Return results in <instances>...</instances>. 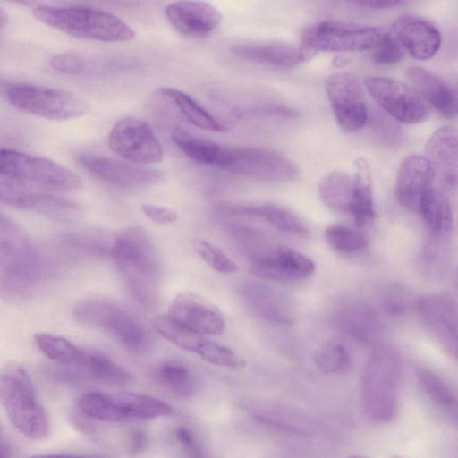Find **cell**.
I'll return each mask as SVG.
<instances>
[{
  "mask_svg": "<svg viewBox=\"0 0 458 458\" xmlns=\"http://www.w3.org/2000/svg\"><path fill=\"white\" fill-rule=\"evenodd\" d=\"M325 238L330 247L344 254L360 252L368 245L367 239L361 233L343 225L327 226Z\"/></svg>",
  "mask_w": 458,
  "mask_h": 458,
  "instance_id": "ab89813d",
  "label": "cell"
},
{
  "mask_svg": "<svg viewBox=\"0 0 458 458\" xmlns=\"http://www.w3.org/2000/svg\"><path fill=\"white\" fill-rule=\"evenodd\" d=\"M364 86L377 104L395 120L408 124L424 121L428 116V106L406 83L385 76H369Z\"/></svg>",
  "mask_w": 458,
  "mask_h": 458,
  "instance_id": "4fadbf2b",
  "label": "cell"
},
{
  "mask_svg": "<svg viewBox=\"0 0 458 458\" xmlns=\"http://www.w3.org/2000/svg\"><path fill=\"white\" fill-rule=\"evenodd\" d=\"M402 361L387 345H377L371 352L360 383V405L364 415L374 422L393 420L399 411Z\"/></svg>",
  "mask_w": 458,
  "mask_h": 458,
  "instance_id": "7a4b0ae2",
  "label": "cell"
},
{
  "mask_svg": "<svg viewBox=\"0 0 458 458\" xmlns=\"http://www.w3.org/2000/svg\"><path fill=\"white\" fill-rule=\"evenodd\" d=\"M78 162L94 176L122 186H142L158 182L162 174L157 169L115 158L81 155Z\"/></svg>",
  "mask_w": 458,
  "mask_h": 458,
  "instance_id": "d6986e66",
  "label": "cell"
},
{
  "mask_svg": "<svg viewBox=\"0 0 458 458\" xmlns=\"http://www.w3.org/2000/svg\"><path fill=\"white\" fill-rule=\"evenodd\" d=\"M394 37L415 59L432 58L441 45L438 30L429 21L413 15H402L393 24Z\"/></svg>",
  "mask_w": 458,
  "mask_h": 458,
  "instance_id": "603a6c76",
  "label": "cell"
},
{
  "mask_svg": "<svg viewBox=\"0 0 458 458\" xmlns=\"http://www.w3.org/2000/svg\"><path fill=\"white\" fill-rule=\"evenodd\" d=\"M50 64L55 70L66 74H79L85 70L86 60L80 53L65 51L54 55Z\"/></svg>",
  "mask_w": 458,
  "mask_h": 458,
  "instance_id": "7bdbcfd3",
  "label": "cell"
},
{
  "mask_svg": "<svg viewBox=\"0 0 458 458\" xmlns=\"http://www.w3.org/2000/svg\"><path fill=\"white\" fill-rule=\"evenodd\" d=\"M354 190L350 214L356 226L365 228L370 226L375 220L373 190L369 167L367 161L358 158L355 161Z\"/></svg>",
  "mask_w": 458,
  "mask_h": 458,
  "instance_id": "f1b7e54d",
  "label": "cell"
},
{
  "mask_svg": "<svg viewBox=\"0 0 458 458\" xmlns=\"http://www.w3.org/2000/svg\"><path fill=\"white\" fill-rule=\"evenodd\" d=\"M1 457L2 458H8V450H7V447L5 446L4 443H2Z\"/></svg>",
  "mask_w": 458,
  "mask_h": 458,
  "instance_id": "816d5d0a",
  "label": "cell"
},
{
  "mask_svg": "<svg viewBox=\"0 0 458 458\" xmlns=\"http://www.w3.org/2000/svg\"><path fill=\"white\" fill-rule=\"evenodd\" d=\"M314 361L318 369L325 374L344 373L352 364L349 352L337 343H328L321 346L314 354Z\"/></svg>",
  "mask_w": 458,
  "mask_h": 458,
  "instance_id": "f35d334b",
  "label": "cell"
},
{
  "mask_svg": "<svg viewBox=\"0 0 458 458\" xmlns=\"http://www.w3.org/2000/svg\"><path fill=\"white\" fill-rule=\"evenodd\" d=\"M175 145L193 161L220 168L225 147L176 127L171 133Z\"/></svg>",
  "mask_w": 458,
  "mask_h": 458,
  "instance_id": "1f68e13d",
  "label": "cell"
},
{
  "mask_svg": "<svg viewBox=\"0 0 458 458\" xmlns=\"http://www.w3.org/2000/svg\"><path fill=\"white\" fill-rule=\"evenodd\" d=\"M8 22L7 13L1 7L0 8V26L4 28Z\"/></svg>",
  "mask_w": 458,
  "mask_h": 458,
  "instance_id": "f907efd6",
  "label": "cell"
},
{
  "mask_svg": "<svg viewBox=\"0 0 458 458\" xmlns=\"http://www.w3.org/2000/svg\"><path fill=\"white\" fill-rule=\"evenodd\" d=\"M152 327L161 336L177 347L199 356L208 339L169 317H156L151 320Z\"/></svg>",
  "mask_w": 458,
  "mask_h": 458,
  "instance_id": "8d00e7d4",
  "label": "cell"
},
{
  "mask_svg": "<svg viewBox=\"0 0 458 458\" xmlns=\"http://www.w3.org/2000/svg\"><path fill=\"white\" fill-rule=\"evenodd\" d=\"M32 14L42 23L77 38L124 42L135 37L133 29L122 19L95 7L38 5Z\"/></svg>",
  "mask_w": 458,
  "mask_h": 458,
  "instance_id": "3957f363",
  "label": "cell"
},
{
  "mask_svg": "<svg viewBox=\"0 0 458 458\" xmlns=\"http://www.w3.org/2000/svg\"><path fill=\"white\" fill-rule=\"evenodd\" d=\"M81 371L92 378L113 386H127L133 380L128 370L105 353L96 350H87Z\"/></svg>",
  "mask_w": 458,
  "mask_h": 458,
  "instance_id": "e575fe53",
  "label": "cell"
},
{
  "mask_svg": "<svg viewBox=\"0 0 458 458\" xmlns=\"http://www.w3.org/2000/svg\"><path fill=\"white\" fill-rule=\"evenodd\" d=\"M165 16L174 30L191 37L210 33L222 21L219 10L208 3L199 1L171 3L165 8Z\"/></svg>",
  "mask_w": 458,
  "mask_h": 458,
  "instance_id": "44dd1931",
  "label": "cell"
},
{
  "mask_svg": "<svg viewBox=\"0 0 458 458\" xmlns=\"http://www.w3.org/2000/svg\"><path fill=\"white\" fill-rule=\"evenodd\" d=\"M0 267L2 292L23 293L40 276V260L27 234L1 214Z\"/></svg>",
  "mask_w": 458,
  "mask_h": 458,
  "instance_id": "52a82bcc",
  "label": "cell"
},
{
  "mask_svg": "<svg viewBox=\"0 0 458 458\" xmlns=\"http://www.w3.org/2000/svg\"><path fill=\"white\" fill-rule=\"evenodd\" d=\"M349 458H366V457L360 456V455H352V456H350Z\"/></svg>",
  "mask_w": 458,
  "mask_h": 458,
  "instance_id": "f5cc1de1",
  "label": "cell"
},
{
  "mask_svg": "<svg viewBox=\"0 0 458 458\" xmlns=\"http://www.w3.org/2000/svg\"><path fill=\"white\" fill-rule=\"evenodd\" d=\"M435 174L426 157L407 156L400 164L396 176L395 195L407 210L418 213L425 194L434 187Z\"/></svg>",
  "mask_w": 458,
  "mask_h": 458,
  "instance_id": "ffe728a7",
  "label": "cell"
},
{
  "mask_svg": "<svg viewBox=\"0 0 458 458\" xmlns=\"http://www.w3.org/2000/svg\"><path fill=\"white\" fill-rule=\"evenodd\" d=\"M159 92L173 101L181 113L195 126L216 132L226 130L223 123L186 92L173 87L160 88Z\"/></svg>",
  "mask_w": 458,
  "mask_h": 458,
  "instance_id": "836d02e7",
  "label": "cell"
},
{
  "mask_svg": "<svg viewBox=\"0 0 458 458\" xmlns=\"http://www.w3.org/2000/svg\"><path fill=\"white\" fill-rule=\"evenodd\" d=\"M416 376L423 391L432 401L458 417V398L439 376L423 368L416 370Z\"/></svg>",
  "mask_w": 458,
  "mask_h": 458,
  "instance_id": "74e56055",
  "label": "cell"
},
{
  "mask_svg": "<svg viewBox=\"0 0 458 458\" xmlns=\"http://www.w3.org/2000/svg\"><path fill=\"white\" fill-rule=\"evenodd\" d=\"M73 316L80 323L109 334L129 350L140 351L148 344L149 332L143 318L114 301L102 298L83 300L75 305Z\"/></svg>",
  "mask_w": 458,
  "mask_h": 458,
  "instance_id": "5b68a950",
  "label": "cell"
},
{
  "mask_svg": "<svg viewBox=\"0 0 458 458\" xmlns=\"http://www.w3.org/2000/svg\"><path fill=\"white\" fill-rule=\"evenodd\" d=\"M176 442L191 458L203 456L201 446L194 432L185 426H179L174 431Z\"/></svg>",
  "mask_w": 458,
  "mask_h": 458,
  "instance_id": "f6af8a7d",
  "label": "cell"
},
{
  "mask_svg": "<svg viewBox=\"0 0 458 458\" xmlns=\"http://www.w3.org/2000/svg\"><path fill=\"white\" fill-rule=\"evenodd\" d=\"M108 145L123 160L137 165L159 163L164 157L161 142L150 125L134 117L116 122L109 132Z\"/></svg>",
  "mask_w": 458,
  "mask_h": 458,
  "instance_id": "7c38bea8",
  "label": "cell"
},
{
  "mask_svg": "<svg viewBox=\"0 0 458 458\" xmlns=\"http://www.w3.org/2000/svg\"><path fill=\"white\" fill-rule=\"evenodd\" d=\"M221 169L248 178L284 182L296 177L295 164L282 155L257 148L225 147Z\"/></svg>",
  "mask_w": 458,
  "mask_h": 458,
  "instance_id": "8fae6325",
  "label": "cell"
},
{
  "mask_svg": "<svg viewBox=\"0 0 458 458\" xmlns=\"http://www.w3.org/2000/svg\"><path fill=\"white\" fill-rule=\"evenodd\" d=\"M155 377L163 387L182 397H190L197 390V381L191 370L179 360H165L159 364Z\"/></svg>",
  "mask_w": 458,
  "mask_h": 458,
  "instance_id": "d590c367",
  "label": "cell"
},
{
  "mask_svg": "<svg viewBox=\"0 0 458 458\" xmlns=\"http://www.w3.org/2000/svg\"><path fill=\"white\" fill-rule=\"evenodd\" d=\"M231 51L244 61L287 68L312 57L301 46L281 42L236 44Z\"/></svg>",
  "mask_w": 458,
  "mask_h": 458,
  "instance_id": "484cf974",
  "label": "cell"
},
{
  "mask_svg": "<svg viewBox=\"0 0 458 458\" xmlns=\"http://www.w3.org/2000/svg\"><path fill=\"white\" fill-rule=\"evenodd\" d=\"M0 395L9 420L20 433L37 441L48 436V416L38 399L29 373L20 363L13 360L3 366Z\"/></svg>",
  "mask_w": 458,
  "mask_h": 458,
  "instance_id": "277c9868",
  "label": "cell"
},
{
  "mask_svg": "<svg viewBox=\"0 0 458 458\" xmlns=\"http://www.w3.org/2000/svg\"><path fill=\"white\" fill-rule=\"evenodd\" d=\"M78 407L91 419L115 423L148 420L174 413L165 402L131 392H89L80 398Z\"/></svg>",
  "mask_w": 458,
  "mask_h": 458,
  "instance_id": "8992f818",
  "label": "cell"
},
{
  "mask_svg": "<svg viewBox=\"0 0 458 458\" xmlns=\"http://www.w3.org/2000/svg\"><path fill=\"white\" fill-rule=\"evenodd\" d=\"M334 320L339 330L361 343H372L379 332L377 316L360 302L344 303L336 310Z\"/></svg>",
  "mask_w": 458,
  "mask_h": 458,
  "instance_id": "4316f807",
  "label": "cell"
},
{
  "mask_svg": "<svg viewBox=\"0 0 458 458\" xmlns=\"http://www.w3.org/2000/svg\"><path fill=\"white\" fill-rule=\"evenodd\" d=\"M393 458H403V457H401V456H394Z\"/></svg>",
  "mask_w": 458,
  "mask_h": 458,
  "instance_id": "db71d44e",
  "label": "cell"
},
{
  "mask_svg": "<svg viewBox=\"0 0 458 458\" xmlns=\"http://www.w3.org/2000/svg\"><path fill=\"white\" fill-rule=\"evenodd\" d=\"M427 158L435 177L445 188L458 186V129L443 126L435 131L426 145Z\"/></svg>",
  "mask_w": 458,
  "mask_h": 458,
  "instance_id": "7402d4cb",
  "label": "cell"
},
{
  "mask_svg": "<svg viewBox=\"0 0 458 458\" xmlns=\"http://www.w3.org/2000/svg\"><path fill=\"white\" fill-rule=\"evenodd\" d=\"M404 55V49L400 42L390 33L385 40L375 48L372 58L379 64H393L399 62Z\"/></svg>",
  "mask_w": 458,
  "mask_h": 458,
  "instance_id": "ee69618b",
  "label": "cell"
},
{
  "mask_svg": "<svg viewBox=\"0 0 458 458\" xmlns=\"http://www.w3.org/2000/svg\"><path fill=\"white\" fill-rule=\"evenodd\" d=\"M148 446V437L147 433L137 428L132 430L127 441V449L131 454H139L147 450Z\"/></svg>",
  "mask_w": 458,
  "mask_h": 458,
  "instance_id": "7dc6e473",
  "label": "cell"
},
{
  "mask_svg": "<svg viewBox=\"0 0 458 458\" xmlns=\"http://www.w3.org/2000/svg\"><path fill=\"white\" fill-rule=\"evenodd\" d=\"M383 28L324 21L305 28L301 47L312 57L319 52H354L377 48L387 37Z\"/></svg>",
  "mask_w": 458,
  "mask_h": 458,
  "instance_id": "ba28073f",
  "label": "cell"
},
{
  "mask_svg": "<svg viewBox=\"0 0 458 458\" xmlns=\"http://www.w3.org/2000/svg\"><path fill=\"white\" fill-rule=\"evenodd\" d=\"M199 356L206 361L228 368H240L243 361L228 347L208 340Z\"/></svg>",
  "mask_w": 458,
  "mask_h": 458,
  "instance_id": "b9f144b4",
  "label": "cell"
},
{
  "mask_svg": "<svg viewBox=\"0 0 458 458\" xmlns=\"http://www.w3.org/2000/svg\"><path fill=\"white\" fill-rule=\"evenodd\" d=\"M27 458H95V457L72 455V454H35V455L29 456Z\"/></svg>",
  "mask_w": 458,
  "mask_h": 458,
  "instance_id": "681fc988",
  "label": "cell"
},
{
  "mask_svg": "<svg viewBox=\"0 0 458 458\" xmlns=\"http://www.w3.org/2000/svg\"><path fill=\"white\" fill-rule=\"evenodd\" d=\"M5 97L15 108L47 120H72L89 110L85 99L73 92L31 83L9 85Z\"/></svg>",
  "mask_w": 458,
  "mask_h": 458,
  "instance_id": "30bf717a",
  "label": "cell"
},
{
  "mask_svg": "<svg viewBox=\"0 0 458 458\" xmlns=\"http://www.w3.org/2000/svg\"><path fill=\"white\" fill-rule=\"evenodd\" d=\"M357 4L370 9L383 10L394 8L403 4V1L398 0H367L356 2Z\"/></svg>",
  "mask_w": 458,
  "mask_h": 458,
  "instance_id": "c3c4849f",
  "label": "cell"
},
{
  "mask_svg": "<svg viewBox=\"0 0 458 458\" xmlns=\"http://www.w3.org/2000/svg\"><path fill=\"white\" fill-rule=\"evenodd\" d=\"M325 88L339 127L347 132L361 130L368 120V110L358 78L348 72L334 73L327 78Z\"/></svg>",
  "mask_w": 458,
  "mask_h": 458,
  "instance_id": "5bb4252c",
  "label": "cell"
},
{
  "mask_svg": "<svg viewBox=\"0 0 458 458\" xmlns=\"http://www.w3.org/2000/svg\"><path fill=\"white\" fill-rule=\"evenodd\" d=\"M420 320L444 349L458 360V305L448 296L430 294L415 305Z\"/></svg>",
  "mask_w": 458,
  "mask_h": 458,
  "instance_id": "9a60e30c",
  "label": "cell"
},
{
  "mask_svg": "<svg viewBox=\"0 0 458 458\" xmlns=\"http://www.w3.org/2000/svg\"><path fill=\"white\" fill-rule=\"evenodd\" d=\"M168 317L202 335H218L225 328L220 310L209 301L193 292L178 293L168 309Z\"/></svg>",
  "mask_w": 458,
  "mask_h": 458,
  "instance_id": "ac0fdd59",
  "label": "cell"
},
{
  "mask_svg": "<svg viewBox=\"0 0 458 458\" xmlns=\"http://www.w3.org/2000/svg\"><path fill=\"white\" fill-rule=\"evenodd\" d=\"M417 215L433 240H443L449 233L453 224L452 208L449 199L440 189L434 186L425 194Z\"/></svg>",
  "mask_w": 458,
  "mask_h": 458,
  "instance_id": "83f0119b",
  "label": "cell"
},
{
  "mask_svg": "<svg viewBox=\"0 0 458 458\" xmlns=\"http://www.w3.org/2000/svg\"><path fill=\"white\" fill-rule=\"evenodd\" d=\"M199 458H207V457L202 456V457H199Z\"/></svg>",
  "mask_w": 458,
  "mask_h": 458,
  "instance_id": "11a10c76",
  "label": "cell"
},
{
  "mask_svg": "<svg viewBox=\"0 0 458 458\" xmlns=\"http://www.w3.org/2000/svg\"><path fill=\"white\" fill-rule=\"evenodd\" d=\"M1 177L21 185H33L54 191H77L82 182L72 171L47 157L11 148L0 152Z\"/></svg>",
  "mask_w": 458,
  "mask_h": 458,
  "instance_id": "9c48e42d",
  "label": "cell"
},
{
  "mask_svg": "<svg viewBox=\"0 0 458 458\" xmlns=\"http://www.w3.org/2000/svg\"><path fill=\"white\" fill-rule=\"evenodd\" d=\"M406 77L428 106L447 118L458 116V92L445 81L420 66L409 67Z\"/></svg>",
  "mask_w": 458,
  "mask_h": 458,
  "instance_id": "cb8c5ba5",
  "label": "cell"
},
{
  "mask_svg": "<svg viewBox=\"0 0 458 458\" xmlns=\"http://www.w3.org/2000/svg\"><path fill=\"white\" fill-rule=\"evenodd\" d=\"M114 265L134 299L146 308L157 305L162 263L154 242L139 226L121 232L111 246Z\"/></svg>",
  "mask_w": 458,
  "mask_h": 458,
  "instance_id": "6da1fadb",
  "label": "cell"
},
{
  "mask_svg": "<svg viewBox=\"0 0 458 458\" xmlns=\"http://www.w3.org/2000/svg\"><path fill=\"white\" fill-rule=\"evenodd\" d=\"M144 215L156 224L165 225L178 219L177 212L165 206L145 203L140 206Z\"/></svg>",
  "mask_w": 458,
  "mask_h": 458,
  "instance_id": "bcb514c9",
  "label": "cell"
},
{
  "mask_svg": "<svg viewBox=\"0 0 458 458\" xmlns=\"http://www.w3.org/2000/svg\"><path fill=\"white\" fill-rule=\"evenodd\" d=\"M353 190L354 177L343 171L327 173L318 186L322 202L338 213H350Z\"/></svg>",
  "mask_w": 458,
  "mask_h": 458,
  "instance_id": "4dcf8cb0",
  "label": "cell"
},
{
  "mask_svg": "<svg viewBox=\"0 0 458 458\" xmlns=\"http://www.w3.org/2000/svg\"><path fill=\"white\" fill-rule=\"evenodd\" d=\"M315 264L304 254L285 246L256 254L251 258L250 271L265 281L295 282L310 276Z\"/></svg>",
  "mask_w": 458,
  "mask_h": 458,
  "instance_id": "2e32d148",
  "label": "cell"
},
{
  "mask_svg": "<svg viewBox=\"0 0 458 458\" xmlns=\"http://www.w3.org/2000/svg\"><path fill=\"white\" fill-rule=\"evenodd\" d=\"M248 306L266 321L282 327L295 322V313L290 301L276 290L260 284L250 283L242 288Z\"/></svg>",
  "mask_w": 458,
  "mask_h": 458,
  "instance_id": "d4e9b609",
  "label": "cell"
},
{
  "mask_svg": "<svg viewBox=\"0 0 458 458\" xmlns=\"http://www.w3.org/2000/svg\"><path fill=\"white\" fill-rule=\"evenodd\" d=\"M193 248L198 255L214 270L222 274L237 272L236 264L217 246L205 241L195 240Z\"/></svg>",
  "mask_w": 458,
  "mask_h": 458,
  "instance_id": "60d3db41",
  "label": "cell"
},
{
  "mask_svg": "<svg viewBox=\"0 0 458 458\" xmlns=\"http://www.w3.org/2000/svg\"><path fill=\"white\" fill-rule=\"evenodd\" d=\"M2 203L13 208L35 211L44 216L68 219L81 212L80 205L72 199L43 192L30 191L23 185L1 177Z\"/></svg>",
  "mask_w": 458,
  "mask_h": 458,
  "instance_id": "e0dca14e",
  "label": "cell"
},
{
  "mask_svg": "<svg viewBox=\"0 0 458 458\" xmlns=\"http://www.w3.org/2000/svg\"><path fill=\"white\" fill-rule=\"evenodd\" d=\"M229 212L262 218L277 230L295 236L307 238L310 235L309 228L297 215L275 204L231 207Z\"/></svg>",
  "mask_w": 458,
  "mask_h": 458,
  "instance_id": "f546056e",
  "label": "cell"
},
{
  "mask_svg": "<svg viewBox=\"0 0 458 458\" xmlns=\"http://www.w3.org/2000/svg\"><path fill=\"white\" fill-rule=\"evenodd\" d=\"M34 341L39 351L48 359L64 366L81 369L87 349L75 345L62 336L49 333H38Z\"/></svg>",
  "mask_w": 458,
  "mask_h": 458,
  "instance_id": "d6a6232c",
  "label": "cell"
}]
</instances>
